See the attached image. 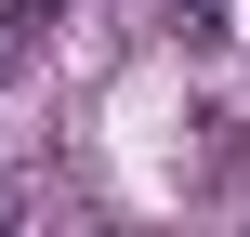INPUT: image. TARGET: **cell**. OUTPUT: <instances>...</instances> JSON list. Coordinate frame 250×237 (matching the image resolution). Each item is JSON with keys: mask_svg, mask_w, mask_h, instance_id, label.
Masks as SVG:
<instances>
[{"mask_svg": "<svg viewBox=\"0 0 250 237\" xmlns=\"http://www.w3.org/2000/svg\"><path fill=\"white\" fill-rule=\"evenodd\" d=\"M0 224H13V185H0Z\"/></svg>", "mask_w": 250, "mask_h": 237, "instance_id": "cell-3", "label": "cell"}, {"mask_svg": "<svg viewBox=\"0 0 250 237\" xmlns=\"http://www.w3.org/2000/svg\"><path fill=\"white\" fill-rule=\"evenodd\" d=\"M171 13H185V26H211V13H224V0H171Z\"/></svg>", "mask_w": 250, "mask_h": 237, "instance_id": "cell-2", "label": "cell"}, {"mask_svg": "<svg viewBox=\"0 0 250 237\" xmlns=\"http://www.w3.org/2000/svg\"><path fill=\"white\" fill-rule=\"evenodd\" d=\"M26 26H53V13H40V0H0V79L26 66Z\"/></svg>", "mask_w": 250, "mask_h": 237, "instance_id": "cell-1", "label": "cell"}]
</instances>
